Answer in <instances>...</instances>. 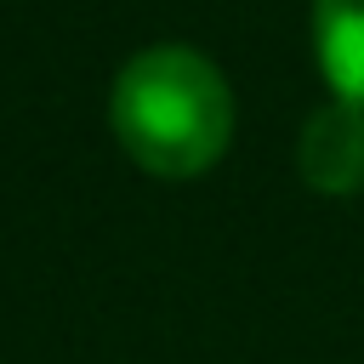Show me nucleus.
I'll list each match as a JSON object with an SVG mask.
<instances>
[{
	"mask_svg": "<svg viewBox=\"0 0 364 364\" xmlns=\"http://www.w3.org/2000/svg\"><path fill=\"white\" fill-rule=\"evenodd\" d=\"M296 171L313 193H358L364 188V108L347 97L318 102L296 131Z\"/></svg>",
	"mask_w": 364,
	"mask_h": 364,
	"instance_id": "2",
	"label": "nucleus"
},
{
	"mask_svg": "<svg viewBox=\"0 0 364 364\" xmlns=\"http://www.w3.org/2000/svg\"><path fill=\"white\" fill-rule=\"evenodd\" d=\"M313 57L330 97L364 108V0H313Z\"/></svg>",
	"mask_w": 364,
	"mask_h": 364,
	"instance_id": "3",
	"label": "nucleus"
},
{
	"mask_svg": "<svg viewBox=\"0 0 364 364\" xmlns=\"http://www.w3.org/2000/svg\"><path fill=\"white\" fill-rule=\"evenodd\" d=\"M108 125L148 176H205L233 142V91L193 46L136 51L108 91Z\"/></svg>",
	"mask_w": 364,
	"mask_h": 364,
	"instance_id": "1",
	"label": "nucleus"
}]
</instances>
